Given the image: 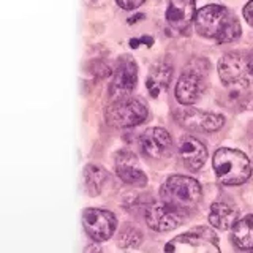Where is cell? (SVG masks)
<instances>
[{"label":"cell","instance_id":"1","mask_svg":"<svg viewBox=\"0 0 253 253\" xmlns=\"http://www.w3.org/2000/svg\"><path fill=\"white\" fill-rule=\"evenodd\" d=\"M198 35L217 43H231L242 35L237 16L223 5H206L195 14Z\"/></svg>","mask_w":253,"mask_h":253},{"label":"cell","instance_id":"2","mask_svg":"<svg viewBox=\"0 0 253 253\" xmlns=\"http://www.w3.org/2000/svg\"><path fill=\"white\" fill-rule=\"evenodd\" d=\"M160 196L165 204L187 215L200 206L203 190L196 179L174 174L165 180L160 188Z\"/></svg>","mask_w":253,"mask_h":253},{"label":"cell","instance_id":"3","mask_svg":"<svg viewBox=\"0 0 253 253\" xmlns=\"http://www.w3.org/2000/svg\"><path fill=\"white\" fill-rule=\"evenodd\" d=\"M213 171L223 185H241L252 176V165L244 152L221 147L212 158Z\"/></svg>","mask_w":253,"mask_h":253},{"label":"cell","instance_id":"4","mask_svg":"<svg viewBox=\"0 0 253 253\" xmlns=\"http://www.w3.org/2000/svg\"><path fill=\"white\" fill-rule=\"evenodd\" d=\"M165 253H221L218 237L212 229L196 226L165 245Z\"/></svg>","mask_w":253,"mask_h":253},{"label":"cell","instance_id":"5","mask_svg":"<svg viewBox=\"0 0 253 253\" xmlns=\"http://www.w3.org/2000/svg\"><path fill=\"white\" fill-rule=\"evenodd\" d=\"M218 75L226 87L253 84V51L225 54L218 62Z\"/></svg>","mask_w":253,"mask_h":253},{"label":"cell","instance_id":"6","mask_svg":"<svg viewBox=\"0 0 253 253\" xmlns=\"http://www.w3.org/2000/svg\"><path fill=\"white\" fill-rule=\"evenodd\" d=\"M206 76H208V60L201 63H190L177 79L174 95L182 105H193L206 92Z\"/></svg>","mask_w":253,"mask_h":253},{"label":"cell","instance_id":"7","mask_svg":"<svg viewBox=\"0 0 253 253\" xmlns=\"http://www.w3.org/2000/svg\"><path fill=\"white\" fill-rule=\"evenodd\" d=\"M147 106L138 98H122L116 100L106 109L108 122L117 128H130L142 124L147 119Z\"/></svg>","mask_w":253,"mask_h":253},{"label":"cell","instance_id":"8","mask_svg":"<svg viewBox=\"0 0 253 253\" xmlns=\"http://www.w3.org/2000/svg\"><path fill=\"white\" fill-rule=\"evenodd\" d=\"M176 122L192 131L212 133L220 130L225 124V117L215 113H206L196 108H184L174 113Z\"/></svg>","mask_w":253,"mask_h":253},{"label":"cell","instance_id":"9","mask_svg":"<svg viewBox=\"0 0 253 253\" xmlns=\"http://www.w3.org/2000/svg\"><path fill=\"white\" fill-rule=\"evenodd\" d=\"M138 83V67L130 55L119 59L117 68L114 71L113 81L109 85V97L113 100L126 98L134 90Z\"/></svg>","mask_w":253,"mask_h":253},{"label":"cell","instance_id":"10","mask_svg":"<svg viewBox=\"0 0 253 253\" xmlns=\"http://www.w3.org/2000/svg\"><path fill=\"white\" fill-rule=\"evenodd\" d=\"M83 225L90 239L105 242L113 237L117 228V218L113 212L103 209H85L83 213Z\"/></svg>","mask_w":253,"mask_h":253},{"label":"cell","instance_id":"11","mask_svg":"<svg viewBox=\"0 0 253 253\" xmlns=\"http://www.w3.org/2000/svg\"><path fill=\"white\" fill-rule=\"evenodd\" d=\"M146 221L150 229L158 233L171 231V229L180 226L185 221V213H182L171 206L162 203L150 204L146 211Z\"/></svg>","mask_w":253,"mask_h":253},{"label":"cell","instance_id":"12","mask_svg":"<svg viewBox=\"0 0 253 253\" xmlns=\"http://www.w3.org/2000/svg\"><path fill=\"white\" fill-rule=\"evenodd\" d=\"M141 149L144 150L147 157L162 160V158L169 157L172 152V138L168 131L160 128V126L147 128L141 134Z\"/></svg>","mask_w":253,"mask_h":253},{"label":"cell","instance_id":"13","mask_svg":"<svg viewBox=\"0 0 253 253\" xmlns=\"http://www.w3.org/2000/svg\"><path fill=\"white\" fill-rule=\"evenodd\" d=\"M116 172L125 184L144 187L147 184L146 172L138 166V158L130 150H119L116 155Z\"/></svg>","mask_w":253,"mask_h":253},{"label":"cell","instance_id":"14","mask_svg":"<svg viewBox=\"0 0 253 253\" xmlns=\"http://www.w3.org/2000/svg\"><path fill=\"white\" fill-rule=\"evenodd\" d=\"M177 152L182 163L185 165V168L190 171L201 169L206 160H208V149L200 139L193 136H182L177 144Z\"/></svg>","mask_w":253,"mask_h":253},{"label":"cell","instance_id":"15","mask_svg":"<svg viewBox=\"0 0 253 253\" xmlns=\"http://www.w3.org/2000/svg\"><path fill=\"white\" fill-rule=\"evenodd\" d=\"M195 0H168L166 21L177 32H185L195 19Z\"/></svg>","mask_w":253,"mask_h":253},{"label":"cell","instance_id":"16","mask_svg":"<svg viewBox=\"0 0 253 253\" xmlns=\"http://www.w3.org/2000/svg\"><path fill=\"white\" fill-rule=\"evenodd\" d=\"M237 220H239V209L233 203L215 201L212 204L209 212V221L213 228L221 229V231L231 229Z\"/></svg>","mask_w":253,"mask_h":253},{"label":"cell","instance_id":"17","mask_svg":"<svg viewBox=\"0 0 253 253\" xmlns=\"http://www.w3.org/2000/svg\"><path fill=\"white\" fill-rule=\"evenodd\" d=\"M231 229V239L237 249L253 250V213L239 218Z\"/></svg>","mask_w":253,"mask_h":253},{"label":"cell","instance_id":"18","mask_svg":"<svg viewBox=\"0 0 253 253\" xmlns=\"http://www.w3.org/2000/svg\"><path fill=\"white\" fill-rule=\"evenodd\" d=\"M171 73H172V70L169 65H166V63H158V65H155L150 70L149 78H147V89L154 98H157L158 95H160V92L168 87Z\"/></svg>","mask_w":253,"mask_h":253},{"label":"cell","instance_id":"19","mask_svg":"<svg viewBox=\"0 0 253 253\" xmlns=\"http://www.w3.org/2000/svg\"><path fill=\"white\" fill-rule=\"evenodd\" d=\"M108 180V172L98 165H87L84 169V182H85V188L89 195L97 196L100 195L103 185L106 184Z\"/></svg>","mask_w":253,"mask_h":253},{"label":"cell","instance_id":"20","mask_svg":"<svg viewBox=\"0 0 253 253\" xmlns=\"http://www.w3.org/2000/svg\"><path fill=\"white\" fill-rule=\"evenodd\" d=\"M117 241H119V245H121L122 249H134L142 242V233L136 226L126 225L121 231V234H119Z\"/></svg>","mask_w":253,"mask_h":253},{"label":"cell","instance_id":"21","mask_svg":"<svg viewBox=\"0 0 253 253\" xmlns=\"http://www.w3.org/2000/svg\"><path fill=\"white\" fill-rule=\"evenodd\" d=\"M117 5L124 8V10H134V8L141 6L146 0H116Z\"/></svg>","mask_w":253,"mask_h":253},{"label":"cell","instance_id":"22","mask_svg":"<svg viewBox=\"0 0 253 253\" xmlns=\"http://www.w3.org/2000/svg\"><path fill=\"white\" fill-rule=\"evenodd\" d=\"M242 13H244V18H245V21H247V22L250 24V26L253 27V0H249L247 5L244 6Z\"/></svg>","mask_w":253,"mask_h":253},{"label":"cell","instance_id":"23","mask_svg":"<svg viewBox=\"0 0 253 253\" xmlns=\"http://www.w3.org/2000/svg\"><path fill=\"white\" fill-rule=\"evenodd\" d=\"M84 253H101V249L98 244H89L84 249Z\"/></svg>","mask_w":253,"mask_h":253}]
</instances>
